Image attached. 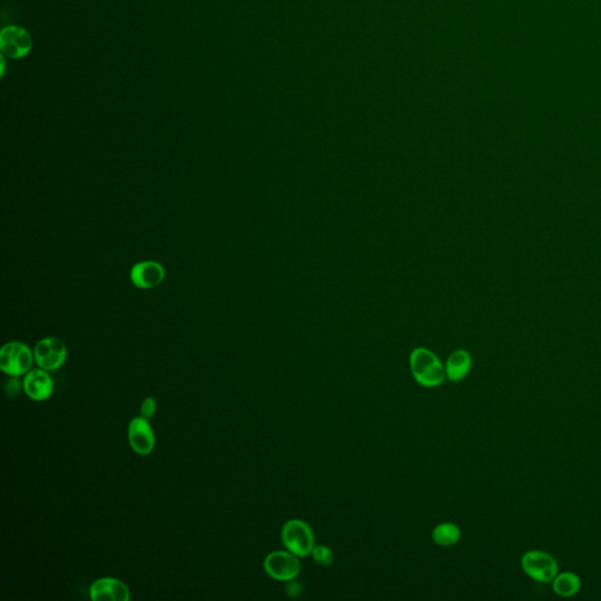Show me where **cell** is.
<instances>
[{
    "label": "cell",
    "mask_w": 601,
    "mask_h": 601,
    "mask_svg": "<svg viewBox=\"0 0 601 601\" xmlns=\"http://www.w3.org/2000/svg\"><path fill=\"white\" fill-rule=\"evenodd\" d=\"M410 369L416 382L424 388H436L441 386L446 379V366H443L433 352L426 348L412 350Z\"/></svg>",
    "instance_id": "1"
},
{
    "label": "cell",
    "mask_w": 601,
    "mask_h": 601,
    "mask_svg": "<svg viewBox=\"0 0 601 601\" xmlns=\"http://www.w3.org/2000/svg\"><path fill=\"white\" fill-rule=\"evenodd\" d=\"M281 538L287 550L299 558L312 555V548H315L314 532L309 524L301 519H290L283 525Z\"/></svg>",
    "instance_id": "2"
},
{
    "label": "cell",
    "mask_w": 601,
    "mask_h": 601,
    "mask_svg": "<svg viewBox=\"0 0 601 601\" xmlns=\"http://www.w3.org/2000/svg\"><path fill=\"white\" fill-rule=\"evenodd\" d=\"M34 361V352L24 343H6L0 350V369L9 376L26 375Z\"/></svg>",
    "instance_id": "3"
},
{
    "label": "cell",
    "mask_w": 601,
    "mask_h": 601,
    "mask_svg": "<svg viewBox=\"0 0 601 601\" xmlns=\"http://www.w3.org/2000/svg\"><path fill=\"white\" fill-rule=\"evenodd\" d=\"M522 568L525 575L543 584L553 582L558 575L557 560L551 555L538 550L526 552L523 555Z\"/></svg>",
    "instance_id": "4"
},
{
    "label": "cell",
    "mask_w": 601,
    "mask_h": 601,
    "mask_svg": "<svg viewBox=\"0 0 601 601\" xmlns=\"http://www.w3.org/2000/svg\"><path fill=\"white\" fill-rule=\"evenodd\" d=\"M263 567L270 578L279 582H289L301 571L299 557L288 551H274L267 555Z\"/></svg>",
    "instance_id": "5"
},
{
    "label": "cell",
    "mask_w": 601,
    "mask_h": 601,
    "mask_svg": "<svg viewBox=\"0 0 601 601\" xmlns=\"http://www.w3.org/2000/svg\"><path fill=\"white\" fill-rule=\"evenodd\" d=\"M34 354V361L39 368L46 371H54L66 362L67 348L61 339L46 337L37 343Z\"/></svg>",
    "instance_id": "6"
},
{
    "label": "cell",
    "mask_w": 601,
    "mask_h": 601,
    "mask_svg": "<svg viewBox=\"0 0 601 601\" xmlns=\"http://www.w3.org/2000/svg\"><path fill=\"white\" fill-rule=\"evenodd\" d=\"M0 48L7 57L20 59L32 50V39L26 30L19 26H7L0 34Z\"/></svg>",
    "instance_id": "7"
},
{
    "label": "cell",
    "mask_w": 601,
    "mask_h": 601,
    "mask_svg": "<svg viewBox=\"0 0 601 601\" xmlns=\"http://www.w3.org/2000/svg\"><path fill=\"white\" fill-rule=\"evenodd\" d=\"M128 442L133 451L140 456L152 453L155 446V435L148 419L143 416L135 417L128 424Z\"/></svg>",
    "instance_id": "8"
},
{
    "label": "cell",
    "mask_w": 601,
    "mask_h": 601,
    "mask_svg": "<svg viewBox=\"0 0 601 601\" xmlns=\"http://www.w3.org/2000/svg\"><path fill=\"white\" fill-rule=\"evenodd\" d=\"M24 391L31 399L41 402L50 399L54 390V382L50 374L38 368L27 372L23 381Z\"/></svg>",
    "instance_id": "9"
},
{
    "label": "cell",
    "mask_w": 601,
    "mask_h": 601,
    "mask_svg": "<svg viewBox=\"0 0 601 601\" xmlns=\"http://www.w3.org/2000/svg\"><path fill=\"white\" fill-rule=\"evenodd\" d=\"M90 598L94 601H128L130 590L125 582L115 578H100L90 587Z\"/></svg>",
    "instance_id": "10"
},
{
    "label": "cell",
    "mask_w": 601,
    "mask_h": 601,
    "mask_svg": "<svg viewBox=\"0 0 601 601\" xmlns=\"http://www.w3.org/2000/svg\"><path fill=\"white\" fill-rule=\"evenodd\" d=\"M165 276V268L155 261L136 263L130 270V279L140 289L155 288L163 283Z\"/></svg>",
    "instance_id": "11"
},
{
    "label": "cell",
    "mask_w": 601,
    "mask_h": 601,
    "mask_svg": "<svg viewBox=\"0 0 601 601\" xmlns=\"http://www.w3.org/2000/svg\"><path fill=\"white\" fill-rule=\"evenodd\" d=\"M471 366L472 359L470 354L466 350H456L448 356L446 366V377L451 382H459L468 376L471 370Z\"/></svg>",
    "instance_id": "12"
},
{
    "label": "cell",
    "mask_w": 601,
    "mask_h": 601,
    "mask_svg": "<svg viewBox=\"0 0 601 601\" xmlns=\"http://www.w3.org/2000/svg\"><path fill=\"white\" fill-rule=\"evenodd\" d=\"M553 591L555 595L563 598H570L578 593L579 590L582 587V582L578 575L572 573V572H564V573H558L557 577L553 579Z\"/></svg>",
    "instance_id": "13"
},
{
    "label": "cell",
    "mask_w": 601,
    "mask_h": 601,
    "mask_svg": "<svg viewBox=\"0 0 601 601\" xmlns=\"http://www.w3.org/2000/svg\"><path fill=\"white\" fill-rule=\"evenodd\" d=\"M461 539V530L458 526L452 523H442L437 525L432 531V540L435 544L448 548L452 545L457 544Z\"/></svg>",
    "instance_id": "14"
},
{
    "label": "cell",
    "mask_w": 601,
    "mask_h": 601,
    "mask_svg": "<svg viewBox=\"0 0 601 601\" xmlns=\"http://www.w3.org/2000/svg\"><path fill=\"white\" fill-rule=\"evenodd\" d=\"M312 555L314 560L321 566H329L334 562V552L324 545H317L312 548Z\"/></svg>",
    "instance_id": "15"
},
{
    "label": "cell",
    "mask_w": 601,
    "mask_h": 601,
    "mask_svg": "<svg viewBox=\"0 0 601 601\" xmlns=\"http://www.w3.org/2000/svg\"><path fill=\"white\" fill-rule=\"evenodd\" d=\"M21 389H24L23 383L20 382L17 376H10V379L5 382V392L9 397L17 396Z\"/></svg>",
    "instance_id": "16"
},
{
    "label": "cell",
    "mask_w": 601,
    "mask_h": 601,
    "mask_svg": "<svg viewBox=\"0 0 601 601\" xmlns=\"http://www.w3.org/2000/svg\"><path fill=\"white\" fill-rule=\"evenodd\" d=\"M140 411H141V416L145 417V418H152L156 411L155 399H154V397H147V399L143 401V404H141Z\"/></svg>",
    "instance_id": "17"
},
{
    "label": "cell",
    "mask_w": 601,
    "mask_h": 601,
    "mask_svg": "<svg viewBox=\"0 0 601 601\" xmlns=\"http://www.w3.org/2000/svg\"><path fill=\"white\" fill-rule=\"evenodd\" d=\"M287 582H288L286 586L287 595H289L290 598H297V597H299L301 592H302V586L299 582H295L294 579Z\"/></svg>",
    "instance_id": "18"
}]
</instances>
